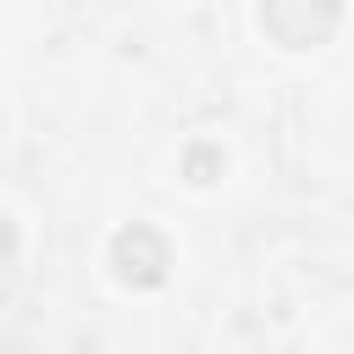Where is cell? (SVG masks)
<instances>
[{"mask_svg":"<svg viewBox=\"0 0 354 354\" xmlns=\"http://www.w3.org/2000/svg\"><path fill=\"white\" fill-rule=\"evenodd\" d=\"M111 266H116L122 282L149 288V282L166 277V238H160L155 227H127V232H116V243H111Z\"/></svg>","mask_w":354,"mask_h":354,"instance_id":"7a4b0ae2","label":"cell"},{"mask_svg":"<svg viewBox=\"0 0 354 354\" xmlns=\"http://www.w3.org/2000/svg\"><path fill=\"white\" fill-rule=\"evenodd\" d=\"M260 22L282 50H315L337 28V0H266Z\"/></svg>","mask_w":354,"mask_h":354,"instance_id":"6da1fadb","label":"cell"}]
</instances>
